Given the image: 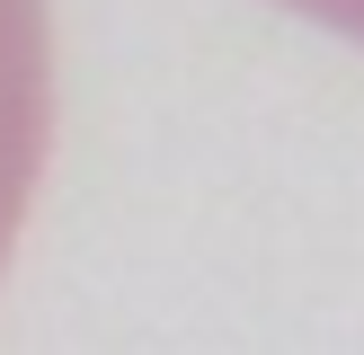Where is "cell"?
I'll list each match as a JSON object with an SVG mask.
<instances>
[{"instance_id":"cell-1","label":"cell","mask_w":364,"mask_h":355,"mask_svg":"<svg viewBox=\"0 0 364 355\" xmlns=\"http://www.w3.org/2000/svg\"><path fill=\"white\" fill-rule=\"evenodd\" d=\"M53 151V18L45 0H0V275L36 213Z\"/></svg>"},{"instance_id":"cell-2","label":"cell","mask_w":364,"mask_h":355,"mask_svg":"<svg viewBox=\"0 0 364 355\" xmlns=\"http://www.w3.org/2000/svg\"><path fill=\"white\" fill-rule=\"evenodd\" d=\"M294 18H311V27H329V36H355L364 45V0H284Z\"/></svg>"}]
</instances>
